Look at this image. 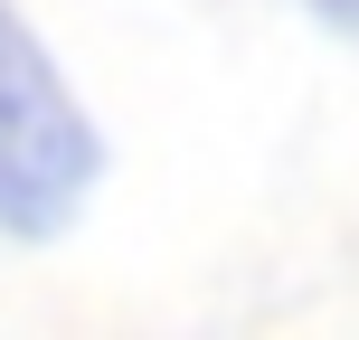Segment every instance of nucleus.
<instances>
[{
	"label": "nucleus",
	"instance_id": "1",
	"mask_svg": "<svg viewBox=\"0 0 359 340\" xmlns=\"http://www.w3.org/2000/svg\"><path fill=\"white\" fill-rule=\"evenodd\" d=\"M104 179V132L76 104L67 67L38 48V29L0 0V236L48 246Z\"/></svg>",
	"mask_w": 359,
	"mask_h": 340
},
{
	"label": "nucleus",
	"instance_id": "2",
	"mask_svg": "<svg viewBox=\"0 0 359 340\" xmlns=\"http://www.w3.org/2000/svg\"><path fill=\"white\" fill-rule=\"evenodd\" d=\"M312 10H322L331 29H359V0H312Z\"/></svg>",
	"mask_w": 359,
	"mask_h": 340
}]
</instances>
